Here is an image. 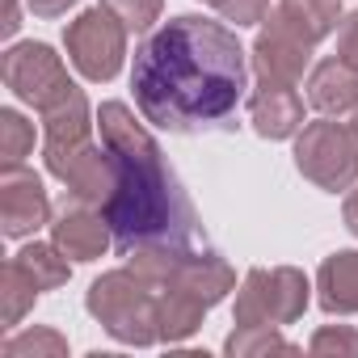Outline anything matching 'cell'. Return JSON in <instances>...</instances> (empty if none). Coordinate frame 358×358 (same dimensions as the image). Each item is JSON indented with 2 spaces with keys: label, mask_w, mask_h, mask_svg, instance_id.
<instances>
[{
  "label": "cell",
  "mask_w": 358,
  "mask_h": 358,
  "mask_svg": "<svg viewBox=\"0 0 358 358\" xmlns=\"http://www.w3.org/2000/svg\"><path fill=\"white\" fill-rule=\"evenodd\" d=\"M131 89L143 122L169 135L224 131L249 89V59L228 26L182 13L139 43Z\"/></svg>",
  "instance_id": "1"
},
{
  "label": "cell",
  "mask_w": 358,
  "mask_h": 358,
  "mask_svg": "<svg viewBox=\"0 0 358 358\" xmlns=\"http://www.w3.org/2000/svg\"><path fill=\"white\" fill-rule=\"evenodd\" d=\"M97 131L114 164V190L101 207L114 232V249L122 257L203 249L207 236L199 228L194 203L186 199L182 182L164 164L156 139L135 118V110L127 101H101Z\"/></svg>",
  "instance_id": "2"
},
{
  "label": "cell",
  "mask_w": 358,
  "mask_h": 358,
  "mask_svg": "<svg viewBox=\"0 0 358 358\" xmlns=\"http://www.w3.org/2000/svg\"><path fill=\"white\" fill-rule=\"evenodd\" d=\"M85 308H89V316H93L114 341H122V345L148 350V345L160 341V329H156V287L143 282L131 266L101 274V278L89 287Z\"/></svg>",
  "instance_id": "3"
},
{
  "label": "cell",
  "mask_w": 358,
  "mask_h": 358,
  "mask_svg": "<svg viewBox=\"0 0 358 358\" xmlns=\"http://www.w3.org/2000/svg\"><path fill=\"white\" fill-rule=\"evenodd\" d=\"M295 169L312 186L341 194L358 186V122L320 118L295 135Z\"/></svg>",
  "instance_id": "4"
},
{
  "label": "cell",
  "mask_w": 358,
  "mask_h": 358,
  "mask_svg": "<svg viewBox=\"0 0 358 358\" xmlns=\"http://www.w3.org/2000/svg\"><path fill=\"white\" fill-rule=\"evenodd\" d=\"M312 282L295 266H257L236 291V324H295L308 312Z\"/></svg>",
  "instance_id": "5"
},
{
  "label": "cell",
  "mask_w": 358,
  "mask_h": 358,
  "mask_svg": "<svg viewBox=\"0 0 358 358\" xmlns=\"http://www.w3.org/2000/svg\"><path fill=\"white\" fill-rule=\"evenodd\" d=\"M127 34H131V30H127L106 5H97V9H85L76 22H68V30H64V47H68L72 68H76L85 80L106 85V80H114V76L122 72V59H127Z\"/></svg>",
  "instance_id": "6"
},
{
  "label": "cell",
  "mask_w": 358,
  "mask_h": 358,
  "mask_svg": "<svg viewBox=\"0 0 358 358\" xmlns=\"http://www.w3.org/2000/svg\"><path fill=\"white\" fill-rule=\"evenodd\" d=\"M5 85L17 101L34 106L38 114L51 110L59 97H68L76 89L64 59L47 43H13L5 51Z\"/></svg>",
  "instance_id": "7"
},
{
  "label": "cell",
  "mask_w": 358,
  "mask_h": 358,
  "mask_svg": "<svg viewBox=\"0 0 358 358\" xmlns=\"http://www.w3.org/2000/svg\"><path fill=\"white\" fill-rule=\"evenodd\" d=\"M43 160H47V173L59 177L76 203L97 207V211L106 207V199L114 190V164L101 143L80 139V143H64V148H43Z\"/></svg>",
  "instance_id": "8"
},
{
  "label": "cell",
  "mask_w": 358,
  "mask_h": 358,
  "mask_svg": "<svg viewBox=\"0 0 358 358\" xmlns=\"http://www.w3.org/2000/svg\"><path fill=\"white\" fill-rule=\"evenodd\" d=\"M249 59H253V72H257L262 80L299 85L303 72H312V43H308L291 22H282V13L274 9V17L257 30Z\"/></svg>",
  "instance_id": "9"
},
{
  "label": "cell",
  "mask_w": 358,
  "mask_h": 358,
  "mask_svg": "<svg viewBox=\"0 0 358 358\" xmlns=\"http://www.w3.org/2000/svg\"><path fill=\"white\" fill-rule=\"evenodd\" d=\"M43 224H51V199L43 190V177L22 169V164H5L0 173V228L9 241L34 236Z\"/></svg>",
  "instance_id": "10"
},
{
  "label": "cell",
  "mask_w": 358,
  "mask_h": 358,
  "mask_svg": "<svg viewBox=\"0 0 358 358\" xmlns=\"http://www.w3.org/2000/svg\"><path fill=\"white\" fill-rule=\"evenodd\" d=\"M249 122L262 139H291L303 131V97L295 85L257 76V89L249 93Z\"/></svg>",
  "instance_id": "11"
},
{
  "label": "cell",
  "mask_w": 358,
  "mask_h": 358,
  "mask_svg": "<svg viewBox=\"0 0 358 358\" xmlns=\"http://www.w3.org/2000/svg\"><path fill=\"white\" fill-rule=\"evenodd\" d=\"M51 241L72 257V262H97L110 245H114V232L106 224V215H97L93 207L76 203L68 211H59L51 220Z\"/></svg>",
  "instance_id": "12"
},
{
  "label": "cell",
  "mask_w": 358,
  "mask_h": 358,
  "mask_svg": "<svg viewBox=\"0 0 358 358\" xmlns=\"http://www.w3.org/2000/svg\"><path fill=\"white\" fill-rule=\"evenodd\" d=\"M308 106L324 118H345L358 110V72L350 64H341L337 55L333 59H320L312 72H308Z\"/></svg>",
  "instance_id": "13"
},
{
  "label": "cell",
  "mask_w": 358,
  "mask_h": 358,
  "mask_svg": "<svg viewBox=\"0 0 358 358\" xmlns=\"http://www.w3.org/2000/svg\"><path fill=\"white\" fill-rule=\"evenodd\" d=\"M316 303L329 316H354L358 312V249H341V253L320 262Z\"/></svg>",
  "instance_id": "14"
},
{
  "label": "cell",
  "mask_w": 358,
  "mask_h": 358,
  "mask_svg": "<svg viewBox=\"0 0 358 358\" xmlns=\"http://www.w3.org/2000/svg\"><path fill=\"white\" fill-rule=\"evenodd\" d=\"M203 316H207V303L186 295V291H160L156 295V329H160V341L164 345H177L203 329Z\"/></svg>",
  "instance_id": "15"
},
{
  "label": "cell",
  "mask_w": 358,
  "mask_h": 358,
  "mask_svg": "<svg viewBox=\"0 0 358 358\" xmlns=\"http://www.w3.org/2000/svg\"><path fill=\"white\" fill-rule=\"evenodd\" d=\"M278 13L316 47L341 26V0H278Z\"/></svg>",
  "instance_id": "16"
},
{
  "label": "cell",
  "mask_w": 358,
  "mask_h": 358,
  "mask_svg": "<svg viewBox=\"0 0 358 358\" xmlns=\"http://www.w3.org/2000/svg\"><path fill=\"white\" fill-rule=\"evenodd\" d=\"M17 262H22V270L38 282V291H55V287H64L68 278H72V257L51 241V245H43V241H30L22 253H17Z\"/></svg>",
  "instance_id": "17"
},
{
  "label": "cell",
  "mask_w": 358,
  "mask_h": 358,
  "mask_svg": "<svg viewBox=\"0 0 358 358\" xmlns=\"http://www.w3.org/2000/svg\"><path fill=\"white\" fill-rule=\"evenodd\" d=\"M38 282L22 270V262H5V270H0V316H5V329H17L26 320V312L34 308L38 299Z\"/></svg>",
  "instance_id": "18"
},
{
  "label": "cell",
  "mask_w": 358,
  "mask_h": 358,
  "mask_svg": "<svg viewBox=\"0 0 358 358\" xmlns=\"http://www.w3.org/2000/svg\"><path fill=\"white\" fill-rule=\"evenodd\" d=\"M232 358H257V354H295V345L278 333V324H236L224 341Z\"/></svg>",
  "instance_id": "19"
},
{
  "label": "cell",
  "mask_w": 358,
  "mask_h": 358,
  "mask_svg": "<svg viewBox=\"0 0 358 358\" xmlns=\"http://www.w3.org/2000/svg\"><path fill=\"white\" fill-rule=\"evenodd\" d=\"M68 341L55 329H26L0 345V358H64Z\"/></svg>",
  "instance_id": "20"
},
{
  "label": "cell",
  "mask_w": 358,
  "mask_h": 358,
  "mask_svg": "<svg viewBox=\"0 0 358 358\" xmlns=\"http://www.w3.org/2000/svg\"><path fill=\"white\" fill-rule=\"evenodd\" d=\"M34 152V127L17 110H0V160L22 164Z\"/></svg>",
  "instance_id": "21"
},
{
  "label": "cell",
  "mask_w": 358,
  "mask_h": 358,
  "mask_svg": "<svg viewBox=\"0 0 358 358\" xmlns=\"http://www.w3.org/2000/svg\"><path fill=\"white\" fill-rule=\"evenodd\" d=\"M101 5L131 30V34H148L160 13H164V0H101Z\"/></svg>",
  "instance_id": "22"
},
{
  "label": "cell",
  "mask_w": 358,
  "mask_h": 358,
  "mask_svg": "<svg viewBox=\"0 0 358 358\" xmlns=\"http://www.w3.org/2000/svg\"><path fill=\"white\" fill-rule=\"evenodd\" d=\"M312 354H333V358H358V333L350 324H324L308 341Z\"/></svg>",
  "instance_id": "23"
},
{
  "label": "cell",
  "mask_w": 358,
  "mask_h": 358,
  "mask_svg": "<svg viewBox=\"0 0 358 358\" xmlns=\"http://www.w3.org/2000/svg\"><path fill=\"white\" fill-rule=\"evenodd\" d=\"M203 5H211L224 22H236V26H257V22H266L270 0H203Z\"/></svg>",
  "instance_id": "24"
},
{
  "label": "cell",
  "mask_w": 358,
  "mask_h": 358,
  "mask_svg": "<svg viewBox=\"0 0 358 358\" xmlns=\"http://www.w3.org/2000/svg\"><path fill=\"white\" fill-rule=\"evenodd\" d=\"M337 59L350 64V68L358 72V9L345 13L341 26H337Z\"/></svg>",
  "instance_id": "25"
},
{
  "label": "cell",
  "mask_w": 358,
  "mask_h": 358,
  "mask_svg": "<svg viewBox=\"0 0 358 358\" xmlns=\"http://www.w3.org/2000/svg\"><path fill=\"white\" fill-rule=\"evenodd\" d=\"M30 5V13L34 17H43V22H55V17H64L68 9H76L80 0H26Z\"/></svg>",
  "instance_id": "26"
},
{
  "label": "cell",
  "mask_w": 358,
  "mask_h": 358,
  "mask_svg": "<svg viewBox=\"0 0 358 358\" xmlns=\"http://www.w3.org/2000/svg\"><path fill=\"white\" fill-rule=\"evenodd\" d=\"M341 220H345V228H350V236H358V190H350V194H345V207H341Z\"/></svg>",
  "instance_id": "27"
},
{
  "label": "cell",
  "mask_w": 358,
  "mask_h": 358,
  "mask_svg": "<svg viewBox=\"0 0 358 358\" xmlns=\"http://www.w3.org/2000/svg\"><path fill=\"white\" fill-rule=\"evenodd\" d=\"M354 114H358V110H354ZM354 122H358V118H354Z\"/></svg>",
  "instance_id": "28"
}]
</instances>
